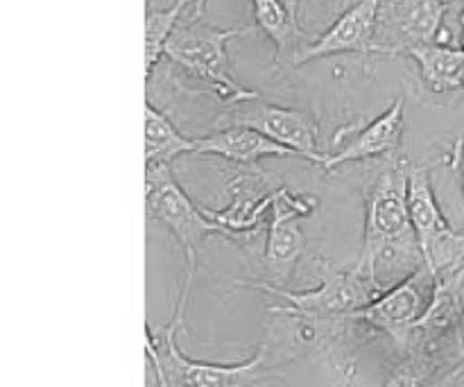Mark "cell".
<instances>
[{"label": "cell", "instance_id": "4", "mask_svg": "<svg viewBox=\"0 0 464 387\" xmlns=\"http://www.w3.org/2000/svg\"><path fill=\"white\" fill-rule=\"evenodd\" d=\"M145 218L166 227L184 249V281L179 295L190 299L204 240L211 236L225 238V229L208 218L204 207H198L186 195L168 163L145 168Z\"/></svg>", "mask_w": 464, "mask_h": 387}, {"label": "cell", "instance_id": "23", "mask_svg": "<svg viewBox=\"0 0 464 387\" xmlns=\"http://www.w3.org/2000/svg\"><path fill=\"white\" fill-rule=\"evenodd\" d=\"M344 3V7H349V5H353V3H358V0H343Z\"/></svg>", "mask_w": 464, "mask_h": 387}, {"label": "cell", "instance_id": "5", "mask_svg": "<svg viewBox=\"0 0 464 387\" xmlns=\"http://www.w3.org/2000/svg\"><path fill=\"white\" fill-rule=\"evenodd\" d=\"M408 211L424 263L435 279L464 270V229H453L444 216L435 195L433 170L429 166H408Z\"/></svg>", "mask_w": 464, "mask_h": 387}, {"label": "cell", "instance_id": "12", "mask_svg": "<svg viewBox=\"0 0 464 387\" xmlns=\"http://www.w3.org/2000/svg\"><path fill=\"white\" fill-rule=\"evenodd\" d=\"M403 113H406V100L399 95L381 116L361 127L344 148H340L334 154H324L320 163L322 170L334 172L335 168L344 166V163L394 157L401 150Z\"/></svg>", "mask_w": 464, "mask_h": 387}, {"label": "cell", "instance_id": "16", "mask_svg": "<svg viewBox=\"0 0 464 387\" xmlns=\"http://www.w3.org/2000/svg\"><path fill=\"white\" fill-rule=\"evenodd\" d=\"M195 139L177 130L166 111L154 107L152 100H145V168L168 163L184 154H193Z\"/></svg>", "mask_w": 464, "mask_h": 387}, {"label": "cell", "instance_id": "13", "mask_svg": "<svg viewBox=\"0 0 464 387\" xmlns=\"http://www.w3.org/2000/svg\"><path fill=\"white\" fill-rule=\"evenodd\" d=\"M193 154L198 157H218L236 166H258L263 159L299 157L295 150L276 143L270 136L245 125H225L222 130L195 139Z\"/></svg>", "mask_w": 464, "mask_h": 387}, {"label": "cell", "instance_id": "10", "mask_svg": "<svg viewBox=\"0 0 464 387\" xmlns=\"http://www.w3.org/2000/svg\"><path fill=\"white\" fill-rule=\"evenodd\" d=\"M225 125H245L258 130L261 134L270 136L276 143L295 150L299 159H306L320 166L324 154L317 145V134L320 125L311 111L302 109L281 107V104H270L261 98L245 100V102L229 104L225 111Z\"/></svg>", "mask_w": 464, "mask_h": 387}, {"label": "cell", "instance_id": "3", "mask_svg": "<svg viewBox=\"0 0 464 387\" xmlns=\"http://www.w3.org/2000/svg\"><path fill=\"white\" fill-rule=\"evenodd\" d=\"M249 32H256L254 25L218 27L211 23H202L195 16L181 18L168 39L163 57L195 82L208 86L211 93L222 102H245V100L258 98V93L240 84L231 73L229 44Z\"/></svg>", "mask_w": 464, "mask_h": 387}, {"label": "cell", "instance_id": "20", "mask_svg": "<svg viewBox=\"0 0 464 387\" xmlns=\"http://www.w3.org/2000/svg\"><path fill=\"white\" fill-rule=\"evenodd\" d=\"M435 385H453V387H464V356L460 361L456 363V365L451 367V370L447 372V374L440 376L438 381H435Z\"/></svg>", "mask_w": 464, "mask_h": 387}, {"label": "cell", "instance_id": "11", "mask_svg": "<svg viewBox=\"0 0 464 387\" xmlns=\"http://www.w3.org/2000/svg\"><path fill=\"white\" fill-rule=\"evenodd\" d=\"M381 0H358L344 7L334 25L306 45H299L293 66L335 54H376V25H379Z\"/></svg>", "mask_w": 464, "mask_h": 387}, {"label": "cell", "instance_id": "7", "mask_svg": "<svg viewBox=\"0 0 464 387\" xmlns=\"http://www.w3.org/2000/svg\"><path fill=\"white\" fill-rule=\"evenodd\" d=\"M451 0H381L376 25V54L406 57L417 45L449 41Z\"/></svg>", "mask_w": 464, "mask_h": 387}, {"label": "cell", "instance_id": "9", "mask_svg": "<svg viewBox=\"0 0 464 387\" xmlns=\"http://www.w3.org/2000/svg\"><path fill=\"white\" fill-rule=\"evenodd\" d=\"M435 293V275L430 267L421 266L401 281L385 288L376 299H372L361 311L352 313V320L361 322L365 329L385 335L397 344L408 334L412 324L421 317Z\"/></svg>", "mask_w": 464, "mask_h": 387}, {"label": "cell", "instance_id": "22", "mask_svg": "<svg viewBox=\"0 0 464 387\" xmlns=\"http://www.w3.org/2000/svg\"><path fill=\"white\" fill-rule=\"evenodd\" d=\"M284 3H285V7H288L290 16H293L295 21H299V18H297V14H299V5H302L304 0H284Z\"/></svg>", "mask_w": 464, "mask_h": 387}, {"label": "cell", "instance_id": "8", "mask_svg": "<svg viewBox=\"0 0 464 387\" xmlns=\"http://www.w3.org/2000/svg\"><path fill=\"white\" fill-rule=\"evenodd\" d=\"M275 175L256 166H240V170L227 181L229 204L222 208H207L208 218L225 229V238L249 247L267 225L266 216L270 213V195L279 189Z\"/></svg>", "mask_w": 464, "mask_h": 387}, {"label": "cell", "instance_id": "14", "mask_svg": "<svg viewBox=\"0 0 464 387\" xmlns=\"http://www.w3.org/2000/svg\"><path fill=\"white\" fill-rule=\"evenodd\" d=\"M306 234L299 227V218L267 216V240L263 245L261 266L266 281L285 285L306 254Z\"/></svg>", "mask_w": 464, "mask_h": 387}, {"label": "cell", "instance_id": "15", "mask_svg": "<svg viewBox=\"0 0 464 387\" xmlns=\"http://www.w3.org/2000/svg\"><path fill=\"white\" fill-rule=\"evenodd\" d=\"M408 59L420 68L421 84L430 93H453L464 89V48L449 41H433V44L417 45L408 50Z\"/></svg>", "mask_w": 464, "mask_h": 387}, {"label": "cell", "instance_id": "18", "mask_svg": "<svg viewBox=\"0 0 464 387\" xmlns=\"http://www.w3.org/2000/svg\"><path fill=\"white\" fill-rule=\"evenodd\" d=\"M195 0H175L170 7H148L145 12V82L152 80L159 62L166 54V44L186 9H190Z\"/></svg>", "mask_w": 464, "mask_h": 387}, {"label": "cell", "instance_id": "1", "mask_svg": "<svg viewBox=\"0 0 464 387\" xmlns=\"http://www.w3.org/2000/svg\"><path fill=\"white\" fill-rule=\"evenodd\" d=\"M408 159L394 154L365 190L362 249L356 266L385 288L424 266L408 211Z\"/></svg>", "mask_w": 464, "mask_h": 387}, {"label": "cell", "instance_id": "17", "mask_svg": "<svg viewBox=\"0 0 464 387\" xmlns=\"http://www.w3.org/2000/svg\"><path fill=\"white\" fill-rule=\"evenodd\" d=\"M252 3L254 30L266 34L275 44L276 62L293 66V59L299 50V21L290 16L284 0H249Z\"/></svg>", "mask_w": 464, "mask_h": 387}, {"label": "cell", "instance_id": "2", "mask_svg": "<svg viewBox=\"0 0 464 387\" xmlns=\"http://www.w3.org/2000/svg\"><path fill=\"white\" fill-rule=\"evenodd\" d=\"M186 311H188V299L177 297L175 313L170 322L154 329L152 324H145V352L157 374V383L161 387H179V385H216V387H247L266 383L267 374L275 365L270 363L266 347H258L256 353L247 361L231 363H207L193 361L186 353H181L179 338L181 329L186 324Z\"/></svg>", "mask_w": 464, "mask_h": 387}, {"label": "cell", "instance_id": "6", "mask_svg": "<svg viewBox=\"0 0 464 387\" xmlns=\"http://www.w3.org/2000/svg\"><path fill=\"white\" fill-rule=\"evenodd\" d=\"M238 285L267 297L284 299L285 306L295 311L311 313L322 317H347L352 313L361 311L362 306L379 297L385 285L365 270L353 263L352 267H340L329 270L322 279V284L313 290H288L285 285L270 284V281H240Z\"/></svg>", "mask_w": 464, "mask_h": 387}, {"label": "cell", "instance_id": "21", "mask_svg": "<svg viewBox=\"0 0 464 387\" xmlns=\"http://www.w3.org/2000/svg\"><path fill=\"white\" fill-rule=\"evenodd\" d=\"M207 5H208V0H195V5H193V7H190V16L202 18V14H204V9H207Z\"/></svg>", "mask_w": 464, "mask_h": 387}, {"label": "cell", "instance_id": "19", "mask_svg": "<svg viewBox=\"0 0 464 387\" xmlns=\"http://www.w3.org/2000/svg\"><path fill=\"white\" fill-rule=\"evenodd\" d=\"M447 166L456 172L458 184H460V193H462V207H464V139L456 140L451 154H449Z\"/></svg>", "mask_w": 464, "mask_h": 387}]
</instances>
